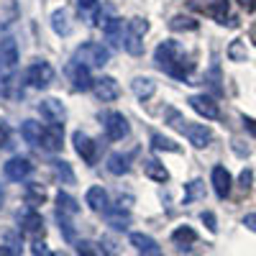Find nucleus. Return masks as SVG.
<instances>
[{
	"label": "nucleus",
	"mask_w": 256,
	"mask_h": 256,
	"mask_svg": "<svg viewBox=\"0 0 256 256\" xmlns=\"http://www.w3.org/2000/svg\"><path fill=\"white\" fill-rule=\"evenodd\" d=\"M154 62H156V67L162 72L172 74L182 82L190 80V72H192V67H195V64L190 62L187 52L177 44V41H162V44L156 46V52H154Z\"/></svg>",
	"instance_id": "nucleus-1"
},
{
	"label": "nucleus",
	"mask_w": 256,
	"mask_h": 256,
	"mask_svg": "<svg viewBox=\"0 0 256 256\" xmlns=\"http://www.w3.org/2000/svg\"><path fill=\"white\" fill-rule=\"evenodd\" d=\"M72 62H80L82 67H105L110 62V49L102 46V44H95V41H88L82 44L77 52H74V59Z\"/></svg>",
	"instance_id": "nucleus-2"
},
{
	"label": "nucleus",
	"mask_w": 256,
	"mask_h": 256,
	"mask_svg": "<svg viewBox=\"0 0 256 256\" xmlns=\"http://www.w3.org/2000/svg\"><path fill=\"white\" fill-rule=\"evenodd\" d=\"M148 31V20L146 18H131L126 26V34H123V49L128 54H144V36Z\"/></svg>",
	"instance_id": "nucleus-3"
},
{
	"label": "nucleus",
	"mask_w": 256,
	"mask_h": 256,
	"mask_svg": "<svg viewBox=\"0 0 256 256\" xmlns=\"http://www.w3.org/2000/svg\"><path fill=\"white\" fill-rule=\"evenodd\" d=\"M26 80H28L31 88L44 90V88H49V84L54 82V67L49 62H34L31 67L26 70Z\"/></svg>",
	"instance_id": "nucleus-4"
},
{
	"label": "nucleus",
	"mask_w": 256,
	"mask_h": 256,
	"mask_svg": "<svg viewBox=\"0 0 256 256\" xmlns=\"http://www.w3.org/2000/svg\"><path fill=\"white\" fill-rule=\"evenodd\" d=\"M38 113L49 126H64V118H67V108L56 100V98H46L38 102Z\"/></svg>",
	"instance_id": "nucleus-5"
},
{
	"label": "nucleus",
	"mask_w": 256,
	"mask_h": 256,
	"mask_svg": "<svg viewBox=\"0 0 256 256\" xmlns=\"http://www.w3.org/2000/svg\"><path fill=\"white\" fill-rule=\"evenodd\" d=\"M102 126H105V134H108V138L113 141H120L128 136V120L123 113H105L102 116Z\"/></svg>",
	"instance_id": "nucleus-6"
},
{
	"label": "nucleus",
	"mask_w": 256,
	"mask_h": 256,
	"mask_svg": "<svg viewBox=\"0 0 256 256\" xmlns=\"http://www.w3.org/2000/svg\"><path fill=\"white\" fill-rule=\"evenodd\" d=\"M6 177L10 180V182H24V180H28L31 177V172H34V164L28 162V159H24V156H13V159H8L6 162Z\"/></svg>",
	"instance_id": "nucleus-7"
},
{
	"label": "nucleus",
	"mask_w": 256,
	"mask_h": 256,
	"mask_svg": "<svg viewBox=\"0 0 256 256\" xmlns=\"http://www.w3.org/2000/svg\"><path fill=\"white\" fill-rule=\"evenodd\" d=\"M182 134L190 138V144L195 146V148H205V146H210V141H212V134H210V128L208 126H202V123H184V128H182Z\"/></svg>",
	"instance_id": "nucleus-8"
},
{
	"label": "nucleus",
	"mask_w": 256,
	"mask_h": 256,
	"mask_svg": "<svg viewBox=\"0 0 256 256\" xmlns=\"http://www.w3.org/2000/svg\"><path fill=\"white\" fill-rule=\"evenodd\" d=\"M190 105H192V110L200 113V116L208 118V120H212V118L220 116V108H218L216 98H210V95H192V98H190Z\"/></svg>",
	"instance_id": "nucleus-9"
},
{
	"label": "nucleus",
	"mask_w": 256,
	"mask_h": 256,
	"mask_svg": "<svg viewBox=\"0 0 256 256\" xmlns=\"http://www.w3.org/2000/svg\"><path fill=\"white\" fill-rule=\"evenodd\" d=\"M72 141H74L77 154H80L84 162H88V164H95V159H98V144H95L88 134H82V131H74Z\"/></svg>",
	"instance_id": "nucleus-10"
},
{
	"label": "nucleus",
	"mask_w": 256,
	"mask_h": 256,
	"mask_svg": "<svg viewBox=\"0 0 256 256\" xmlns=\"http://www.w3.org/2000/svg\"><path fill=\"white\" fill-rule=\"evenodd\" d=\"M92 90H95L98 100H102V102H113V100L120 95V84H118L113 77H100V80L92 82Z\"/></svg>",
	"instance_id": "nucleus-11"
},
{
	"label": "nucleus",
	"mask_w": 256,
	"mask_h": 256,
	"mask_svg": "<svg viewBox=\"0 0 256 256\" xmlns=\"http://www.w3.org/2000/svg\"><path fill=\"white\" fill-rule=\"evenodd\" d=\"M105 218H108V223L116 228V230H126L128 226H131V212H128L126 205H116V208H105Z\"/></svg>",
	"instance_id": "nucleus-12"
},
{
	"label": "nucleus",
	"mask_w": 256,
	"mask_h": 256,
	"mask_svg": "<svg viewBox=\"0 0 256 256\" xmlns=\"http://www.w3.org/2000/svg\"><path fill=\"white\" fill-rule=\"evenodd\" d=\"M67 72H70V80H72V84H74L77 90H90V88H92V82H95V80L90 77V70H88V67H82L80 62H72Z\"/></svg>",
	"instance_id": "nucleus-13"
},
{
	"label": "nucleus",
	"mask_w": 256,
	"mask_h": 256,
	"mask_svg": "<svg viewBox=\"0 0 256 256\" xmlns=\"http://www.w3.org/2000/svg\"><path fill=\"white\" fill-rule=\"evenodd\" d=\"M230 184H233V180H230L228 169H226V166H212V190H216V195H218L220 200L228 198Z\"/></svg>",
	"instance_id": "nucleus-14"
},
{
	"label": "nucleus",
	"mask_w": 256,
	"mask_h": 256,
	"mask_svg": "<svg viewBox=\"0 0 256 256\" xmlns=\"http://www.w3.org/2000/svg\"><path fill=\"white\" fill-rule=\"evenodd\" d=\"M62 138H64V126H49V128H44V136H41V148H46V152H59Z\"/></svg>",
	"instance_id": "nucleus-15"
},
{
	"label": "nucleus",
	"mask_w": 256,
	"mask_h": 256,
	"mask_svg": "<svg viewBox=\"0 0 256 256\" xmlns=\"http://www.w3.org/2000/svg\"><path fill=\"white\" fill-rule=\"evenodd\" d=\"M172 241H174V246H177L180 251H190L192 246H195V241H198V233L192 230L190 226H180V228L172 233Z\"/></svg>",
	"instance_id": "nucleus-16"
},
{
	"label": "nucleus",
	"mask_w": 256,
	"mask_h": 256,
	"mask_svg": "<svg viewBox=\"0 0 256 256\" xmlns=\"http://www.w3.org/2000/svg\"><path fill=\"white\" fill-rule=\"evenodd\" d=\"M77 212H80L77 200H74L72 195H67V192H59V195H56V216L72 218V216H77Z\"/></svg>",
	"instance_id": "nucleus-17"
},
{
	"label": "nucleus",
	"mask_w": 256,
	"mask_h": 256,
	"mask_svg": "<svg viewBox=\"0 0 256 256\" xmlns=\"http://www.w3.org/2000/svg\"><path fill=\"white\" fill-rule=\"evenodd\" d=\"M131 88H134V92H136L138 100H148V98L156 92V82L152 77H134Z\"/></svg>",
	"instance_id": "nucleus-18"
},
{
	"label": "nucleus",
	"mask_w": 256,
	"mask_h": 256,
	"mask_svg": "<svg viewBox=\"0 0 256 256\" xmlns=\"http://www.w3.org/2000/svg\"><path fill=\"white\" fill-rule=\"evenodd\" d=\"M20 136H24L31 146H41V136H44V126L36 120H24L20 126Z\"/></svg>",
	"instance_id": "nucleus-19"
},
{
	"label": "nucleus",
	"mask_w": 256,
	"mask_h": 256,
	"mask_svg": "<svg viewBox=\"0 0 256 256\" xmlns=\"http://www.w3.org/2000/svg\"><path fill=\"white\" fill-rule=\"evenodd\" d=\"M84 200H88V205L98 212H102L105 208H108V192H105L102 187H90L88 195H84Z\"/></svg>",
	"instance_id": "nucleus-20"
},
{
	"label": "nucleus",
	"mask_w": 256,
	"mask_h": 256,
	"mask_svg": "<svg viewBox=\"0 0 256 256\" xmlns=\"http://www.w3.org/2000/svg\"><path fill=\"white\" fill-rule=\"evenodd\" d=\"M0 62L6 64V67H16L18 62V46L13 38H3L0 41Z\"/></svg>",
	"instance_id": "nucleus-21"
},
{
	"label": "nucleus",
	"mask_w": 256,
	"mask_h": 256,
	"mask_svg": "<svg viewBox=\"0 0 256 256\" xmlns=\"http://www.w3.org/2000/svg\"><path fill=\"white\" fill-rule=\"evenodd\" d=\"M20 230H26V233H38V230H44V218H41L36 210L24 212V216H20Z\"/></svg>",
	"instance_id": "nucleus-22"
},
{
	"label": "nucleus",
	"mask_w": 256,
	"mask_h": 256,
	"mask_svg": "<svg viewBox=\"0 0 256 256\" xmlns=\"http://www.w3.org/2000/svg\"><path fill=\"white\" fill-rule=\"evenodd\" d=\"M144 172L152 177V180H156V182H166L169 180V172H166V166L164 164H159L156 159H146L144 162Z\"/></svg>",
	"instance_id": "nucleus-23"
},
{
	"label": "nucleus",
	"mask_w": 256,
	"mask_h": 256,
	"mask_svg": "<svg viewBox=\"0 0 256 256\" xmlns=\"http://www.w3.org/2000/svg\"><path fill=\"white\" fill-rule=\"evenodd\" d=\"M52 26H54V31L59 34V36H67L70 31H72V24H70V13L67 10H56L54 16H52Z\"/></svg>",
	"instance_id": "nucleus-24"
},
{
	"label": "nucleus",
	"mask_w": 256,
	"mask_h": 256,
	"mask_svg": "<svg viewBox=\"0 0 256 256\" xmlns=\"http://www.w3.org/2000/svg\"><path fill=\"white\" fill-rule=\"evenodd\" d=\"M131 164H128V156L126 154H110L108 156V172L110 174H126Z\"/></svg>",
	"instance_id": "nucleus-25"
},
{
	"label": "nucleus",
	"mask_w": 256,
	"mask_h": 256,
	"mask_svg": "<svg viewBox=\"0 0 256 256\" xmlns=\"http://www.w3.org/2000/svg\"><path fill=\"white\" fill-rule=\"evenodd\" d=\"M169 28L172 31H198V20L190 16H174L169 20Z\"/></svg>",
	"instance_id": "nucleus-26"
},
{
	"label": "nucleus",
	"mask_w": 256,
	"mask_h": 256,
	"mask_svg": "<svg viewBox=\"0 0 256 256\" xmlns=\"http://www.w3.org/2000/svg\"><path fill=\"white\" fill-rule=\"evenodd\" d=\"M131 244L138 248V251H152L156 248V241L152 236H146V233H131Z\"/></svg>",
	"instance_id": "nucleus-27"
},
{
	"label": "nucleus",
	"mask_w": 256,
	"mask_h": 256,
	"mask_svg": "<svg viewBox=\"0 0 256 256\" xmlns=\"http://www.w3.org/2000/svg\"><path fill=\"white\" fill-rule=\"evenodd\" d=\"M54 174L64 182V184H72L74 182V172L67 162H54Z\"/></svg>",
	"instance_id": "nucleus-28"
},
{
	"label": "nucleus",
	"mask_w": 256,
	"mask_h": 256,
	"mask_svg": "<svg viewBox=\"0 0 256 256\" xmlns=\"http://www.w3.org/2000/svg\"><path fill=\"white\" fill-rule=\"evenodd\" d=\"M205 195V182L202 180H192L187 184V192H184V202H192V200H198Z\"/></svg>",
	"instance_id": "nucleus-29"
},
{
	"label": "nucleus",
	"mask_w": 256,
	"mask_h": 256,
	"mask_svg": "<svg viewBox=\"0 0 256 256\" xmlns=\"http://www.w3.org/2000/svg\"><path fill=\"white\" fill-rule=\"evenodd\" d=\"M152 146L156 148V152H180V146L172 138H164L162 134H154L152 136Z\"/></svg>",
	"instance_id": "nucleus-30"
},
{
	"label": "nucleus",
	"mask_w": 256,
	"mask_h": 256,
	"mask_svg": "<svg viewBox=\"0 0 256 256\" xmlns=\"http://www.w3.org/2000/svg\"><path fill=\"white\" fill-rule=\"evenodd\" d=\"M228 56H230L233 62H246L248 52H246V46H244L241 38H236V41H233V44L228 46Z\"/></svg>",
	"instance_id": "nucleus-31"
},
{
	"label": "nucleus",
	"mask_w": 256,
	"mask_h": 256,
	"mask_svg": "<svg viewBox=\"0 0 256 256\" xmlns=\"http://www.w3.org/2000/svg\"><path fill=\"white\" fill-rule=\"evenodd\" d=\"M44 198H46V192L41 190L38 184H28V187H26V200H28V205H41V202H44Z\"/></svg>",
	"instance_id": "nucleus-32"
},
{
	"label": "nucleus",
	"mask_w": 256,
	"mask_h": 256,
	"mask_svg": "<svg viewBox=\"0 0 256 256\" xmlns=\"http://www.w3.org/2000/svg\"><path fill=\"white\" fill-rule=\"evenodd\" d=\"M3 246H6V248H8L13 256H20V248H24V246H20V236H18L16 230L6 233V241H3Z\"/></svg>",
	"instance_id": "nucleus-33"
},
{
	"label": "nucleus",
	"mask_w": 256,
	"mask_h": 256,
	"mask_svg": "<svg viewBox=\"0 0 256 256\" xmlns=\"http://www.w3.org/2000/svg\"><path fill=\"white\" fill-rule=\"evenodd\" d=\"M56 220H59V228H62V236L67 238V241H74V226L70 223V218H62V216H56Z\"/></svg>",
	"instance_id": "nucleus-34"
},
{
	"label": "nucleus",
	"mask_w": 256,
	"mask_h": 256,
	"mask_svg": "<svg viewBox=\"0 0 256 256\" xmlns=\"http://www.w3.org/2000/svg\"><path fill=\"white\" fill-rule=\"evenodd\" d=\"M100 246H102V251L108 256H118V244L113 238H100Z\"/></svg>",
	"instance_id": "nucleus-35"
},
{
	"label": "nucleus",
	"mask_w": 256,
	"mask_h": 256,
	"mask_svg": "<svg viewBox=\"0 0 256 256\" xmlns=\"http://www.w3.org/2000/svg\"><path fill=\"white\" fill-rule=\"evenodd\" d=\"M238 182H241V187H244V190H248V187H251V182H254V172H251V169H244L241 177H238Z\"/></svg>",
	"instance_id": "nucleus-36"
},
{
	"label": "nucleus",
	"mask_w": 256,
	"mask_h": 256,
	"mask_svg": "<svg viewBox=\"0 0 256 256\" xmlns=\"http://www.w3.org/2000/svg\"><path fill=\"white\" fill-rule=\"evenodd\" d=\"M34 256H54V254L49 251V246H46V244L36 241V244H34Z\"/></svg>",
	"instance_id": "nucleus-37"
},
{
	"label": "nucleus",
	"mask_w": 256,
	"mask_h": 256,
	"mask_svg": "<svg viewBox=\"0 0 256 256\" xmlns=\"http://www.w3.org/2000/svg\"><path fill=\"white\" fill-rule=\"evenodd\" d=\"M202 223L212 230V233H216L218 230V226H216V216H212V212H202Z\"/></svg>",
	"instance_id": "nucleus-38"
},
{
	"label": "nucleus",
	"mask_w": 256,
	"mask_h": 256,
	"mask_svg": "<svg viewBox=\"0 0 256 256\" xmlns=\"http://www.w3.org/2000/svg\"><path fill=\"white\" fill-rule=\"evenodd\" d=\"M244 226L256 233V212H248V216H244Z\"/></svg>",
	"instance_id": "nucleus-39"
},
{
	"label": "nucleus",
	"mask_w": 256,
	"mask_h": 256,
	"mask_svg": "<svg viewBox=\"0 0 256 256\" xmlns=\"http://www.w3.org/2000/svg\"><path fill=\"white\" fill-rule=\"evenodd\" d=\"M3 146H8V126L0 120V148Z\"/></svg>",
	"instance_id": "nucleus-40"
},
{
	"label": "nucleus",
	"mask_w": 256,
	"mask_h": 256,
	"mask_svg": "<svg viewBox=\"0 0 256 256\" xmlns=\"http://www.w3.org/2000/svg\"><path fill=\"white\" fill-rule=\"evenodd\" d=\"M244 128H246L251 136H256V120L254 118H244Z\"/></svg>",
	"instance_id": "nucleus-41"
},
{
	"label": "nucleus",
	"mask_w": 256,
	"mask_h": 256,
	"mask_svg": "<svg viewBox=\"0 0 256 256\" xmlns=\"http://www.w3.org/2000/svg\"><path fill=\"white\" fill-rule=\"evenodd\" d=\"M80 256H95L90 251V244H80Z\"/></svg>",
	"instance_id": "nucleus-42"
},
{
	"label": "nucleus",
	"mask_w": 256,
	"mask_h": 256,
	"mask_svg": "<svg viewBox=\"0 0 256 256\" xmlns=\"http://www.w3.org/2000/svg\"><path fill=\"white\" fill-rule=\"evenodd\" d=\"M77 3H80V8H84V10H88V8H92V6L98 3V0H77Z\"/></svg>",
	"instance_id": "nucleus-43"
},
{
	"label": "nucleus",
	"mask_w": 256,
	"mask_h": 256,
	"mask_svg": "<svg viewBox=\"0 0 256 256\" xmlns=\"http://www.w3.org/2000/svg\"><path fill=\"white\" fill-rule=\"evenodd\" d=\"M141 256H164V254H162V248L156 246V248H152V251H141Z\"/></svg>",
	"instance_id": "nucleus-44"
},
{
	"label": "nucleus",
	"mask_w": 256,
	"mask_h": 256,
	"mask_svg": "<svg viewBox=\"0 0 256 256\" xmlns=\"http://www.w3.org/2000/svg\"><path fill=\"white\" fill-rule=\"evenodd\" d=\"M238 3H241L244 8H248V10H251V8L256 6V0H238Z\"/></svg>",
	"instance_id": "nucleus-45"
},
{
	"label": "nucleus",
	"mask_w": 256,
	"mask_h": 256,
	"mask_svg": "<svg viewBox=\"0 0 256 256\" xmlns=\"http://www.w3.org/2000/svg\"><path fill=\"white\" fill-rule=\"evenodd\" d=\"M0 256H13V254H10V251L3 246V244H0Z\"/></svg>",
	"instance_id": "nucleus-46"
},
{
	"label": "nucleus",
	"mask_w": 256,
	"mask_h": 256,
	"mask_svg": "<svg viewBox=\"0 0 256 256\" xmlns=\"http://www.w3.org/2000/svg\"><path fill=\"white\" fill-rule=\"evenodd\" d=\"M3 200H6V192H3V184H0V208H3Z\"/></svg>",
	"instance_id": "nucleus-47"
}]
</instances>
